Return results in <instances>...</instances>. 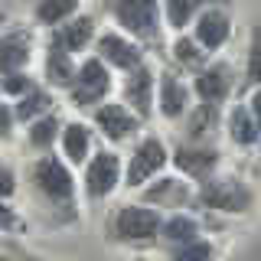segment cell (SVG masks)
<instances>
[{
	"mask_svg": "<svg viewBox=\"0 0 261 261\" xmlns=\"http://www.w3.org/2000/svg\"><path fill=\"white\" fill-rule=\"evenodd\" d=\"M13 124H16V111L7 101H0V137H4V141H10Z\"/></svg>",
	"mask_w": 261,
	"mask_h": 261,
	"instance_id": "obj_32",
	"label": "cell"
},
{
	"mask_svg": "<svg viewBox=\"0 0 261 261\" xmlns=\"http://www.w3.org/2000/svg\"><path fill=\"white\" fill-rule=\"evenodd\" d=\"M196 199H199V206L206 209H216V212H248L251 202H255V196L251 190L242 183V179L235 176H206V183H202V190L196 193Z\"/></svg>",
	"mask_w": 261,
	"mask_h": 261,
	"instance_id": "obj_3",
	"label": "cell"
},
{
	"mask_svg": "<svg viewBox=\"0 0 261 261\" xmlns=\"http://www.w3.org/2000/svg\"><path fill=\"white\" fill-rule=\"evenodd\" d=\"M251 114H255V121H258V130H261V85H258V92L251 95Z\"/></svg>",
	"mask_w": 261,
	"mask_h": 261,
	"instance_id": "obj_34",
	"label": "cell"
},
{
	"mask_svg": "<svg viewBox=\"0 0 261 261\" xmlns=\"http://www.w3.org/2000/svg\"><path fill=\"white\" fill-rule=\"evenodd\" d=\"M0 23H4V13H0Z\"/></svg>",
	"mask_w": 261,
	"mask_h": 261,
	"instance_id": "obj_35",
	"label": "cell"
},
{
	"mask_svg": "<svg viewBox=\"0 0 261 261\" xmlns=\"http://www.w3.org/2000/svg\"><path fill=\"white\" fill-rule=\"evenodd\" d=\"M206 4L209 0H163V16H167V23L173 30H183L202 13Z\"/></svg>",
	"mask_w": 261,
	"mask_h": 261,
	"instance_id": "obj_24",
	"label": "cell"
},
{
	"mask_svg": "<svg viewBox=\"0 0 261 261\" xmlns=\"http://www.w3.org/2000/svg\"><path fill=\"white\" fill-rule=\"evenodd\" d=\"M111 92V72H108V62L101 56L95 59H85L75 72V82L69 85V98L75 108H92L98 105L105 95Z\"/></svg>",
	"mask_w": 261,
	"mask_h": 261,
	"instance_id": "obj_5",
	"label": "cell"
},
{
	"mask_svg": "<svg viewBox=\"0 0 261 261\" xmlns=\"http://www.w3.org/2000/svg\"><path fill=\"white\" fill-rule=\"evenodd\" d=\"M160 212L150 206H141V202H127V206H118L111 219V232L114 239L121 242H150L160 235Z\"/></svg>",
	"mask_w": 261,
	"mask_h": 261,
	"instance_id": "obj_4",
	"label": "cell"
},
{
	"mask_svg": "<svg viewBox=\"0 0 261 261\" xmlns=\"http://www.w3.org/2000/svg\"><path fill=\"white\" fill-rule=\"evenodd\" d=\"M219 127V108L216 105L199 101L196 108L186 111V137L190 141H209Z\"/></svg>",
	"mask_w": 261,
	"mask_h": 261,
	"instance_id": "obj_21",
	"label": "cell"
},
{
	"mask_svg": "<svg viewBox=\"0 0 261 261\" xmlns=\"http://www.w3.org/2000/svg\"><path fill=\"white\" fill-rule=\"evenodd\" d=\"M228 36H232V20H228V13L222 10V7H206L199 16H196V39L202 43V49L206 53H219Z\"/></svg>",
	"mask_w": 261,
	"mask_h": 261,
	"instance_id": "obj_15",
	"label": "cell"
},
{
	"mask_svg": "<svg viewBox=\"0 0 261 261\" xmlns=\"http://www.w3.org/2000/svg\"><path fill=\"white\" fill-rule=\"evenodd\" d=\"M190 85H186L179 75H173V72H163L160 82H157V105H160V114L167 121H179L186 118V111L193 108L190 105Z\"/></svg>",
	"mask_w": 261,
	"mask_h": 261,
	"instance_id": "obj_13",
	"label": "cell"
},
{
	"mask_svg": "<svg viewBox=\"0 0 261 261\" xmlns=\"http://www.w3.org/2000/svg\"><path fill=\"white\" fill-rule=\"evenodd\" d=\"M173 258H212V245L209 242H179L176 248H173Z\"/></svg>",
	"mask_w": 261,
	"mask_h": 261,
	"instance_id": "obj_30",
	"label": "cell"
},
{
	"mask_svg": "<svg viewBox=\"0 0 261 261\" xmlns=\"http://www.w3.org/2000/svg\"><path fill=\"white\" fill-rule=\"evenodd\" d=\"M235 85V72L228 62H212V65H202V69H196V79H193V92L199 101L206 105H225L228 92H232Z\"/></svg>",
	"mask_w": 261,
	"mask_h": 261,
	"instance_id": "obj_8",
	"label": "cell"
},
{
	"mask_svg": "<svg viewBox=\"0 0 261 261\" xmlns=\"http://www.w3.org/2000/svg\"><path fill=\"white\" fill-rule=\"evenodd\" d=\"M36 85V82H33L27 72H10V75H0V92L4 95H13V98H20L23 92H30V88Z\"/></svg>",
	"mask_w": 261,
	"mask_h": 261,
	"instance_id": "obj_29",
	"label": "cell"
},
{
	"mask_svg": "<svg viewBox=\"0 0 261 261\" xmlns=\"http://www.w3.org/2000/svg\"><path fill=\"white\" fill-rule=\"evenodd\" d=\"M160 239H167V242H173V245L190 242V239H199V222H196L193 216H186V212H176V216L163 219Z\"/></svg>",
	"mask_w": 261,
	"mask_h": 261,
	"instance_id": "obj_26",
	"label": "cell"
},
{
	"mask_svg": "<svg viewBox=\"0 0 261 261\" xmlns=\"http://www.w3.org/2000/svg\"><path fill=\"white\" fill-rule=\"evenodd\" d=\"M190 186L183 183V179H176V176H160L153 186H147V193H144V199L147 202H157L160 209H183L186 202H190Z\"/></svg>",
	"mask_w": 261,
	"mask_h": 261,
	"instance_id": "obj_17",
	"label": "cell"
},
{
	"mask_svg": "<svg viewBox=\"0 0 261 261\" xmlns=\"http://www.w3.org/2000/svg\"><path fill=\"white\" fill-rule=\"evenodd\" d=\"M30 183H33V193L39 196L46 209L53 212H65V216H75V179H72L69 167L59 160V157H39L36 163L30 167Z\"/></svg>",
	"mask_w": 261,
	"mask_h": 261,
	"instance_id": "obj_1",
	"label": "cell"
},
{
	"mask_svg": "<svg viewBox=\"0 0 261 261\" xmlns=\"http://www.w3.org/2000/svg\"><path fill=\"white\" fill-rule=\"evenodd\" d=\"M167 167V147H163L160 137H144V141L134 144L130 150V160L124 167V186H144L147 179H153L160 170Z\"/></svg>",
	"mask_w": 261,
	"mask_h": 261,
	"instance_id": "obj_6",
	"label": "cell"
},
{
	"mask_svg": "<svg viewBox=\"0 0 261 261\" xmlns=\"http://www.w3.org/2000/svg\"><path fill=\"white\" fill-rule=\"evenodd\" d=\"M16 193V170L7 160H0V199H10Z\"/></svg>",
	"mask_w": 261,
	"mask_h": 261,
	"instance_id": "obj_31",
	"label": "cell"
},
{
	"mask_svg": "<svg viewBox=\"0 0 261 261\" xmlns=\"http://www.w3.org/2000/svg\"><path fill=\"white\" fill-rule=\"evenodd\" d=\"M101 10H108L118 27L134 39L157 43L160 39V0H98Z\"/></svg>",
	"mask_w": 261,
	"mask_h": 261,
	"instance_id": "obj_2",
	"label": "cell"
},
{
	"mask_svg": "<svg viewBox=\"0 0 261 261\" xmlns=\"http://www.w3.org/2000/svg\"><path fill=\"white\" fill-rule=\"evenodd\" d=\"M62 153L69 163H85L92 153V130L82 121H69L62 124Z\"/></svg>",
	"mask_w": 261,
	"mask_h": 261,
	"instance_id": "obj_20",
	"label": "cell"
},
{
	"mask_svg": "<svg viewBox=\"0 0 261 261\" xmlns=\"http://www.w3.org/2000/svg\"><path fill=\"white\" fill-rule=\"evenodd\" d=\"M98 56H101L105 62L111 65V69H121V72H130L134 65H141L144 62V53H141V46L134 43L130 36H124V33H101L98 36Z\"/></svg>",
	"mask_w": 261,
	"mask_h": 261,
	"instance_id": "obj_11",
	"label": "cell"
},
{
	"mask_svg": "<svg viewBox=\"0 0 261 261\" xmlns=\"http://www.w3.org/2000/svg\"><path fill=\"white\" fill-rule=\"evenodd\" d=\"M245 79L251 85H261V27L251 30V43H248V65H245Z\"/></svg>",
	"mask_w": 261,
	"mask_h": 261,
	"instance_id": "obj_28",
	"label": "cell"
},
{
	"mask_svg": "<svg viewBox=\"0 0 261 261\" xmlns=\"http://www.w3.org/2000/svg\"><path fill=\"white\" fill-rule=\"evenodd\" d=\"M46 82L53 88H69L72 82H75V62H72V53L56 43H49V53H46Z\"/></svg>",
	"mask_w": 261,
	"mask_h": 261,
	"instance_id": "obj_18",
	"label": "cell"
},
{
	"mask_svg": "<svg viewBox=\"0 0 261 261\" xmlns=\"http://www.w3.org/2000/svg\"><path fill=\"white\" fill-rule=\"evenodd\" d=\"M121 92H124V101L134 108L137 118H147L150 114V105H153V92H157V79H153V69L150 65H134V69L124 75V85H121Z\"/></svg>",
	"mask_w": 261,
	"mask_h": 261,
	"instance_id": "obj_12",
	"label": "cell"
},
{
	"mask_svg": "<svg viewBox=\"0 0 261 261\" xmlns=\"http://www.w3.org/2000/svg\"><path fill=\"white\" fill-rule=\"evenodd\" d=\"M206 49H202V43L199 39H190V36H179V39H173V62L176 65H183V69H202L206 65Z\"/></svg>",
	"mask_w": 261,
	"mask_h": 261,
	"instance_id": "obj_27",
	"label": "cell"
},
{
	"mask_svg": "<svg viewBox=\"0 0 261 261\" xmlns=\"http://www.w3.org/2000/svg\"><path fill=\"white\" fill-rule=\"evenodd\" d=\"M33 56V33L23 27H13L7 33H0V75L27 69Z\"/></svg>",
	"mask_w": 261,
	"mask_h": 261,
	"instance_id": "obj_14",
	"label": "cell"
},
{
	"mask_svg": "<svg viewBox=\"0 0 261 261\" xmlns=\"http://www.w3.org/2000/svg\"><path fill=\"white\" fill-rule=\"evenodd\" d=\"M95 127L101 130V137H108L111 144H121V141H130L141 127L137 114H130L124 105L118 101H105L95 108Z\"/></svg>",
	"mask_w": 261,
	"mask_h": 261,
	"instance_id": "obj_10",
	"label": "cell"
},
{
	"mask_svg": "<svg viewBox=\"0 0 261 261\" xmlns=\"http://www.w3.org/2000/svg\"><path fill=\"white\" fill-rule=\"evenodd\" d=\"M121 153L98 150L95 157L85 160V193L88 199H108L121 183Z\"/></svg>",
	"mask_w": 261,
	"mask_h": 261,
	"instance_id": "obj_7",
	"label": "cell"
},
{
	"mask_svg": "<svg viewBox=\"0 0 261 261\" xmlns=\"http://www.w3.org/2000/svg\"><path fill=\"white\" fill-rule=\"evenodd\" d=\"M36 20L43 27H59L79 13V0H36Z\"/></svg>",
	"mask_w": 261,
	"mask_h": 261,
	"instance_id": "obj_23",
	"label": "cell"
},
{
	"mask_svg": "<svg viewBox=\"0 0 261 261\" xmlns=\"http://www.w3.org/2000/svg\"><path fill=\"white\" fill-rule=\"evenodd\" d=\"M53 105L56 101H53V95H49L46 88L33 85L30 92H23L20 98H16L13 111H16V121H36V118H43V114H49Z\"/></svg>",
	"mask_w": 261,
	"mask_h": 261,
	"instance_id": "obj_22",
	"label": "cell"
},
{
	"mask_svg": "<svg viewBox=\"0 0 261 261\" xmlns=\"http://www.w3.org/2000/svg\"><path fill=\"white\" fill-rule=\"evenodd\" d=\"M173 163L183 176L206 179V176H212V170L219 167V150L209 141H186L173 150Z\"/></svg>",
	"mask_w": 261,
	"mask_h": 261,
	"instance_id": "obj_9",
	"label": "cell"
},
{
	"mask_svg": "<svg viewBox=\"0 0 261 261\" xmlns=\"http://www.w3.org/2000/svg\"><path fill=\"white\" fill-rule=\"evenodd\" d=\"M59 134H62V124H59V118L49 111V114H43V118L30 121L27 141H30V147H36V150H49V147H53V141H56Z\"/></svg>",
	"mask_w": 261,
	"mask_h": 261,
	"instance_id": "obj_25",
	"label": "cell"
},
{
	"mask_svg": "<svg viewBox=\"0 0 261 261\" xmlns=\"http://www.w3.org/2000/svg\"><path fill=\"white\" fill-rule=\"evenodd\" d=\"M95 33H98L95 16L79 13V16H72V20L59 23V30L53 33V43H56V46H62V49H69V53H82V49L92 46Z\"/></svg>",
	"mask_w": 261,
	"mask_h": 261,
	"instance_id": "obj_16",
	"label": "cell"
},
{
	"mask_svg": "<svg viewBox=\"0 0 261 261\" xmlns=\"http://www.w3.org/2000/svg\"><path fill=\"white\" fill-rule=\"evenodd\" d=\"M228 141L239 144V147H255L261 141V130H258V121L255 114H251V108H245V105H235L232 111H228Z\"/></svg>",
	"mask_w": 261,
	"mask_h": 261,
	"instance_id": "obj_19",
	"label": "cell"
},
{
	"mask_svg": "<svg viewBox=\"0 0 261 261\" xmlns=\"http://www.w3.org/2000/svg\"><path fill=\"white\" fill-rule=\"evenodd\" d=\"M20 225V216H16V212L7 206L4 199H0V228H4V232H10V228H16Z\"/></svg>",
	"mask_w": 261,
	"mask_h": 261,
	"instance_id": "obj_33",
	"label": "cell"
}]
</instances>
